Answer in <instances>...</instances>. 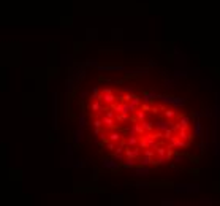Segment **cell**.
Segmentation results:
<instances>
[{
  "label": "cell",
  "mask_w": 220,
  "mask_h": 206,
  "mask_svg": "<svg viewBox=\"0 0 220 206\" xmlns=\"http://www.w3.org/2000/svg\"><path fill=\"white\" fill-rule=\"evenodd\" d=\"M157 98H160L163 103H168V105H173L174 109H179L185 105V98H181V97H171V95H162L158 94Z\"/></svg>",
  "instance_id": "1"
},
{
  "label": "cell",
  "mask_w": 220,
  "mask_h": 206,
  "mask_svg": "<svg viewBox=\"0 0 220 206\" xmlns=\"http://www.w3.org/2000/svg\"><path fill=\"white\" fill-rule=\"evenodd\" d=\"M192 136H193V138L204 140V125L201 124V119H195V121H193V129H192Z\"/></svg>",
  "instance_id": "2"
},
{
  "label": "cell",
  "mask_w": 220,
  "mask_h": 206,
  "mask_svg": "<svg viewBox=\"0 0 220 206\" xmlns=\"http://www.w3.org/2000/svg\"><path fill=\"white\" fill-rule=\"evenodd\" d=\"M168 141H169V146H168V148H171V149H185L187 146L190 144L189 141H184V140L177 138V136H174V135H173Z\"/></svg>",
  "instance_id": "3"
},
{
  "label": "cell",
  "mask_w": 220,
  "mask_h": 206,
  "mask_svg": "<svg viewBox=\"0 0 220 206\" xmlns=\"http://www.w3.org/2000/svg\"><path fill=\"white\" fill-rule=\"evenodd\" d=\"M176 192L195 194V192H200V186L198 184H179V186H176Z\"/></svg>",
  "instance_id": "4"
},
{
  "label": "cell",
  "mask_w": 220,
  "mask_h": 206,
  "mask_svg": "<svg viewBox=\"0 0 220 206\" xmlns=\"http://www.w3.org/2000/svg\"><path fill=\"white\" fill-rule=\"evenodd\" d=\"M169 127H171V121H168V119H158V121L154 122V130L155 132H163L168 130Z\"/></svg>",
  "instance_id": "5"
},
{
  "label": "cell",
  "mask_w": 220,
  "mask_h": 206,
  "mask_svg": "<svg viewBox=\"0 0 220 206\" xmlns=\"http://www.w3.org/2000/svg\"><path fill=\"white\" fill-rule=\"evenodd\" d=\"M102 167L105 168V170H117L119 168V162L116 159H103V162H102Z\"/></svg>",
  "instance_id": "6"
},
{
  "label": "cell",
  "mask_w": 220,
  "mask_h": 206,
  "mask_svg": "<svg viewBox=\"0 0 220 206\" xmlns=\"http://www.w3.org/2000/svg\"><path fill=\"white\" fill-rule=\"evenodd\" d=\"M123 154H125V157H130V159H139L141 155V149L138 146H135V148H127L125 146V151H123Z\"/></svg>",
  "instance_id": "7"
},
{
  "label": "cell",
  "mask_w": 220,
  "mask_h": 206,
  "mask_svg": "<svg viewBox=\"0 0 220 206\" xmlns=\"http://www.w3.org/2000/svg\"><path fill=\"white\" fill-rule=\"evenodd\" d=\"M190 122H192V116H189V114L181 116L179 121H177V124H179V130H189Z\"/></svg>",
  "instance_id": "8"
},
{
  "label": "cell",
  "mask_w": 220,
  "mask_h": 206,
  "mask_svg": "<svg viewBox=\"0 0 220 206\" xmlns=\"http://www.w3.org/2000/svg\"><path fill=\"white\" fill-rule=\"evenodd\" d=\"M100 100H102L105 105H109V106H111V105L117 100V97L114 95V92H111V94H103V95L100 94Z\"/></svg>",
  "instance_id": "9"
},
{
  "label": "cell",
  "mask_w": 220,
  "mask_h": 206,
  "mask_svg": "<svg viewBox=\"0 0 220 206\" xmlns=\"http://www.w3.org/2000/svg\"><path fill=\"white\" fill-rule=\"evenodd\" d=\"M136 178H147L150 175V168L149 167H139V168H136V170L133 171Z\"/></svg>",
  "instance_id": "10"
},
{
  "label": "cell",
  "mask_w": 220,
  "mask_h": 206,
  "mask_svg": "<svg viewBox=\"0 0 220 206\" xmlns=\"http://www.w3.org/2000/svg\"><path fill=\"white\" fill-rule=\"evenodd\" d=\"M138 143H139V136L138 135H128V138L123 144H125L127 148H135V146H138Z\"/></svg>",
  "instance_id": "11"
},
{
  "label": "cell",
  "mask_w": 220,
  "mask_h": 206,
  "mask_svg": "<svg viewBox=\"0 0 220 206\" xmlns=\"http://www.w3.org/2000/svg\"><path fill=\"white\" fill-rule=\"evenodd\" d=\"M139 167H150V165H157L155 163V157H147V155H143V159L138 160Z\"/></svg>",
  "instance_id": "12"
},
{
  "label": "cell",
  "mask_w": 220,
  "mask_h": 206,
  "mask_svg": "<svg viewBox=\"0 0 220 206\" xmlns=\"http://www.w3.org/2000/svg\"><path fill=\"white\" fill-rule=\"evenodd\" d=\"M136 165H138V160L136 159H130V157H125L122 160V167L127 168V170H130V168H135Z\"/></svg>",
  "instance_id": "13"
},
{
  "label": "cell",
  "mask_w": 220,
  "mask_h": 206,
  "mask_svg": "<svg viewBox=\"0 0 220 206\" xmlns=\"http://www.w3.org/2000/svg\"><path fill=\"white\" fill-rule=\"evenodd\" d=\"M108 136H109V141H114V143H121V141L123 140V135L121 133V132H116V130H113Z\"/></svg>",
  "instance_id": "14"
},
{
  "label": "cell",
  "mask_w": 220,
  "mask_h": 206,
  "mask_svg": "<svg viewBox=\"0 0 220 206\" xmlns=\"http://www.w3.org/2000/svg\"><path fill=\"white\" fill-rule=\"evenodd\" d=\"M157 95H158V94H155V92H146L141 100H143V103H150L154 98H157Z\"/></svg>",
  "instance_id": "15"
},
{
  "label": "cell",
  "mask_w": 220,
  "mask_h": 206,
  "mask_svg": "<svg viewBox=\"0 0 220 206\" xmlns=\"http://www.w3.org/2000/svg\"><path fill=\"white\" fill-rule=\"evenodd\" d=\"M141 125H143V129H144V132L146 133H149V132H152L154 130V122L152 121H141Z\"/></svg>",
  "instance_id": "16"
},
{
  "label": "cell",
  "mask_w": 220,
  "mask_h": 206,
  "mask_svg": "<svg viewBox=\"0 0 220 206\" xmlns=\"http://www.w3.org/2000/svg\"><path fill=\"white\" fill-rule=\"evenodd\" d=\"M133 129H135V132H136V135H138V136H143V135L146 133L144 129H143V125H141V122H138V121H135Z\"/></svg>",
  "instance_id": "17"
},
{
  "label": "cell",
  "mask_w": 220,
  "mask_h": 206,
  "mask_svg": "<svg viewBox=\"0 0 220 206\" xmlns=\"http://www.w3.org/2000/svg\"><path fill=\"white\" fill-rule=\"evenodd\" d=\"M102 122H103L106 127H111V129H113L114 124H116V119H114V117H108V116H103V117H102Z\"/></svg>",
  "instance_id": "18"
},
{
  "label": "cell",
  "mask_w": 220,
  "mask_h": 206,
  "mask_svg": "<svg viewBox=\"0 0 220 206\" xmlns=\"http://www.w3.org/2000/svg\"><path fill=\"white\" fill-rule=\"evenodd\" d=\"M147 117V113L146 111H135V121H138V122H141V121H144V119Z\"/></svg>",
  "instance_id": "19"
},
{
  "label": "cell",
  "mask_w": 220,
  "mask_h": 206,
  "mask_svg": "<svg viewBox=\"0 0 220 206\" xmlns=\"http://www.w3.org/2000/svg\"><path fill=\"white\" fill-rule=\"evenodd\" d=\"M163 116H165V119L171 121L173 117H176V111H174V109H165V111H163Z\"/></svg>",
  "instance_id": "20"
},
{
  "label": "cell",
  "mask_w": 220,
  "mask_h": 206,
  "mask_svg": "<svg viewBox=\"0 0 220 206\" xmlns=\"http://www.w3.org/2000/svg\"><path fill=\"white\" fill-rule=\"evenodd\" d=\"M141 102H143V100H141V98L138 97V95H133V94H131V98H130V103H131V105H133V106H136V108H138V106H139V105H141Z\"/></svg>",
  "instance_id": "21"
},
{
  "label": "cell",
  "mask_w": 220,
  "mask_h": 206,
  "mask_svg": "<svg viewBox=\"0 0 220 206\" xmlns=\"http://www.w3.org/2000/svg\"><path fill=\"white\" fill-rule=\"evenodd\" d=\"M171 160H173L174 163H182V162H184V160H185V157H184V155H182V154H173Z\"/></svg>",
  "instance_id": "22"
},
{
  "label": "cell",
  "mask_w": 220,
  "mask_h": 206,
  "mask_svg": "<svg viewBox=\"0 0 220 206\" xmlns=\"http://www.w3.org/2000/svg\"><path fill=\"white\" fill-rule=\"evenodd\" d=\"M143 155H147V157H155V149L154 148H146L143 151Z\"/></svg>",
  "instance_id": "23"
},
{
  "label": "cell",
  "mask_w": 220,
  "mask_h": 206,
  "mask_svg": "<svg viewBox=\"0 0 220 206\" xmlns=\"http://www.w3.org/2000/svg\"><path fill=\"white\" fill-rule=\"evenodd\" d=\"M212 148H214V155L217 157V155H220V143L219 141H214L212 143Z\"/></svg>",
  "instance_id": "24"
},
{
  "label": "cell",
  "mask_w": 220,
  "mask_h": 206,
  "mask_svg": "<svg viewBox=\"0 0 220 206\" xmlns=\"http://www.w3.org/2000/svg\"><path fill=\"white\" fill-rule=\"evenodd\" d=\"M81 138H82V130H78V132H75V143H79L81 141Z\"/></svg>",
  "instance_id": "25"
},
{
  "label": "cell",
  "mask_w": 220,
  "mask_h": 206,
  "mask_svg": "<svg viewBox=\"0 0 220 206\" xmlns=\"http://www.w3.org/2000/svg\"><path fill=\"white\" fill-rule=\"evenodd\" d=\"M94 127H95V129H102V127H103V122H102V119H94Z\"/></svg>",
  "instance_id": "26"
},
{
  "label": "cell",
  "mask_w": 220,
  "mask_h": 206,
  "mask_svg": "<svg viewBox=\"0 0 220 206\" xmlns=\"http://www.w3.org/2000/svg\"><path fill=\"white\" fill-rule=\"evenodd\" d=\"M201 84H203V89L204 90H211V82L209 81H203Z\"/></svg>",
  "instance_id": "27"
},
{
  "label": "cell",
  "mask_w": 220,
  "mask_h": 206,
  "mask_svg": "<svg viewBox=\"0 0 220 206\" xmlns=\"http://www.w3.org/2000/svg\"><path fill=\"white\" fill-rule=\"evenodd\" d=\"M204 117H212V109H211V108L204 109Z\"/></svg>",
  "instance_id": "28"
},
{
  "label": "cell",
  "mask_w": 220,
  "mask_h": 206,
  "mask_svg": "<svg viewBox=\"0 0 220 206\" xmlns=\"http://www.w3.org/2000/svg\"><path fill=\"white\" fill-rule=\"evenodd\" d=\"M79 125H81V127L86 125V114H81V117H79Z\"/></svg>",
  "instance_id": "29"
},
{
  "label": "cell",
  "mask_w": 220,
  "mask_h": 206,
  "mask_svg": "<svg viewBox=\"0 0 220 206\" xmlns=\"http://www.w3.org/2000/svg\"><path fill=\"white\" fill-rule=\"evenodd\" d=\"M111 92H113V89H111V87H105V89L100 90V94H102V95H103V94H111Z\"/></svg>",
  "instance_id": "30"
}]
</instances>
